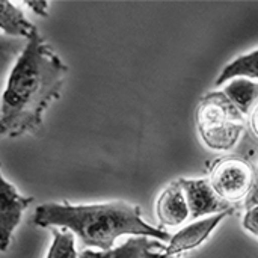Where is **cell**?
I'll return each instance as SVG.
<instances>
[{
    "instance_id": "1",
    "label": "cell",
    "mask_w": 258,
    "mask_h": 258,
    "mask_svg": "<svg viewBox=\"0 0 258 258\" xmlns=\"http://www.w3.org/2000/svg\"><path fill=\"white\" fill-rule=\"evenodd\" d=\"M68 67L36 30L9 71L0 98V136L35 133L57 100Z\"/></svg>"
},
{
    "instance_id": "2",
    "label": "cell",
    "mask_w": 258,
    "mask_h": 258,
    "mask_svg": "<svg viewBox=\"0 0 258 258\" xmlns=\"http://www.w3.org/2000/svg\"><path fill=\"white\" fill-rule=\"evenodd\" d=\"M33 224L41 228L62 227L76 234L83 246L101 251L113 249L115 240L124 234L171 240L169 233L142 221L138 206L124 201L92 206H71L67 201L63 204L45 203L36 207Z\"/></svg>"
},
{
    "instance_id": "3",
    "label": "cell",
    "mask_w": 258,
    "mask_h": 258,
    "mask_svg": "<svg viewBox=\"0 0 258 258\" xmlns=\"http://www.w3.org/2000/svg\"><path fill=\"white\" fill-rule=\"evenodd\" d=\"M198 132L203 142L215 151L231 150L243 133V115L222 92H209L197 112Z\"/></svg>"
},
{
    "instance_id": "4",
    "label": "cell",
    "mask_w": 258,
    "mask_h": 258,
    "mask_svg": "<svg viewBox=\"0 0 258 258\" xmlns=\"http://www.w3.org/2000/svg\"><path fill=\"white\" fill-rule=\"evenodd\" d=\"M254 177L255 174L246 162L231 157L216 163L210 184L224 201L237 203L249 194Z\"/></svg>"
},
{
    "instance_id": "5",
    "label": "cell",
    "mask_w": 258,
    "mask_h": 258,
    "mask_svg": "<svg viewBox=\"0 0 258 258\" xmlns=\"http://www.w3.org/2000/svg\"><path fill=\"white\" fill-rule=\"evenodd\" d=\"M189 210H190V218L198 219L206 215H219V213H234V209L230 206V203L224 201L212 187L210 180H186L181 178L178 180Z\"/></svg>"
},
{
    "instance_id": "6",
    "label": "cell",
    "mask_w": 258,
    "mask_h": 258,
    "mask_svg": "<svg viewBox=\"0 0 258 258\" xmlns=\"http://www.w3.org/2000/svg\"><path fill=\"white\" fill-rule=\"evenodd\" d=\"M33 203L32 197H21L15 186L8 183L0 172V251L5 252L11 243L12 233L18 227L23 212Z\"/></svg>"
},
{
    "instance_id": "7",
    "label": "cell",
    "mask_w": 258,
    "mask_h": 258,
    "mask_svg": "<svg viewBox=\"0 0 258 258\" xmlns=\"http://www.w3.org/2000/svg\"><path fill=\"white\" fill-rule=\"evenodd\" d=\"M230 215H233V213L227 212V213L213 215L210 218L192 222L187 227L181 228L177 234H174L171 237L169 245L165 249V254L175 255V254H181V252L198 248L203 242H206L209 239L212 231Z\"/></svg>"
},
{
    "instance_id": "8",
    "label": "cell",
    "mask_w": 258,
    "mask_h": 258,
    "mask_svg": "<svg viewBox=\"0 0 258 258\" xmlns=\"http://www.w3.org/2000/svg\"><path fill=\"white\" fill-rule=\"evenodd\" d=\"M157 218L165 227H178L190 218L184 192L178 181L169 184L157 200Z\"/></svg>"
},
{
    "instance_id": "9",
    "label": "cell",
    "mask_w": 258,
    "mask_h": 258,
    "mask_svg": "<svg viewBox=\"0 0 258 258\" xmlns=\"http://www.w3.org/2000/svg\"><path fill=\"white\" fill-rule=\"evenodd\" d=\"M0 30L11 38L29 39L36 27L26 18L24 12L9 0H0Z\"/></svg>"
},
{
    "instance_id": "10",
    "label": "cell",
    "mask_w": 258,
    "mask_h": 258,
    "mask_svg": "<svg viewBox=\"0 0 258 258\" xmlns=\"http://www.w3.org/2000/svg\"><path fill=\"white\" fill-rule=\"evenodd\" d=\"M166 249L157 240H148L147 237H132L125 243L110 251H89L85 249L79 254V258H144L147 251Z\"/></svg>"
},
{
    "instance_id": "11",
    "label": "cell",
    "mask_w": 258,
    "mask_h": 258,
    "mask_svg": "<svg viewBox=\"0 0 258 258\" xmlns=\"http://www.w3.org/2000/svg\"><path fill=\"white\" fill-rule=\"evenodd\" d=\"M230 101L240 110V113L249 115L252 113L258 101V83L249 79H233L224 91H222Z\"/></svg>"
},
{
    "instance_id": "12",
    "label": "cell",
    "mask_w": 258,
    "mask_h": 258,
    "mask_svg": "<svg viewBox=\"0 0 258 258\" xmlns=\"http://www.w3.org/2000/svg\"><path fill=\"white\" fill-rule=\"evenodd\" d=\"M237 77L258 79V48L248 54L239 56L227 67H224L221 76L216 79V85H224L225 82Z\"/></svg>"
},
{
    "instance_id": "13",
    "label": "cell",
    "mask_w": 258,
    "mask_h": 258,
    "mask_svg": "<svg viewBox=\"0 0 258 258\" xmlns=\"http://www.w3.org/2000/svg\"><path fill=\"white\" fill-rule=\"evenodd\" d=\"M26 44H27V39L11 38V36L0 33V94L3 92L2 88L9 76L11 68L14 67L15 60L24 50Z\"/></svg>"
},
{
    "instance_id": "14",
    "label": "cell",
    "mask_w": 258,
    "mask_h": 258,
    "mask_svg": "<svg viewBox=\"0 0 258 258\" xmlns=\"http://www.w3.org/2000/svg\"><path fill=\"white\" fill-rule=\"evenodd\" d=\"M53 243L48 249L47 258H79L76 251V239L70 230L51 228Z\"/></svg>"
},
{
    "instance_id": "15",
    "label": "cell",
    "mask_w": 258,
    "mask_h": 258,
    "mask_svg": "<svg viewBox=\"0 0 258 258\" xmlns=\"http://www.w3.org/2000/svg\"><path fill=\"white\" fill-rule=\"evenodd\" d=\"M243 228L251 234L258 236V206L246 210V215L243 218Z\"/></svg>"
},
{
    "instance_id": "16",
    "label": "cell",
    "mask_w": 258,
    "mask_h": 258,
    "mask_svg": "<svg viewBox=\"0 0 258 258\" xmlns=\"http://www.w3.org/2000/svg\"><path fill=\"white\" fill-rule=\"evenodd\" d=\"M258 206V174H255L254 177V183L251 186V190L249 194L246 195L245 198V207L246 210L248 209H252V207H257Z\"/></svg>"
},
{
    "instance_id": "17",
    "label": "cell",
    "mask_w": 258,
    "mask_h": 258,
    "mask_svg": "<svg viewBox=\"0 0 258 258\" xmlns=\"http://www.w3.org/2000/svg\"><path fill=\"white\" fill-rule=\"evenodd\" d=\"M26 6H29L35 14L41 15V17H47L48 15V2L45 0H27L24 2Z\"/></svg>"
},
{
    "instance_id": "18",
    "label": "cell",
    "mask_w": 258,
    "mask_h": 258,
    "mask_svg": "<svg viewBox=\"0 0 258 258\" xmlns=\"http://www.w3.org/2000/svg\"><path fill=\"white\" fill-rule=\"evenodd\" d=\"M251 128H252L254 135L258 138V103L251 113Z\"/></svg>"
},
{
    "instance_id": "19",
    "label": "cell",
    "mask_w": 258,
    "mask_h": 258,
    "mask_svg": "<svg viewBox=\"0 0 258 258\" xmlns=\"http://www.w3.org/2000/svg\"><path fill=\"white\" fill-rule=\"evenodd\" d=\"M144 258H174V255H168V254H162V252H153V251H147Z\"/></svg>"
}]
</instances>
